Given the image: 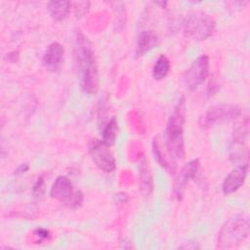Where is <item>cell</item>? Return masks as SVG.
<instances>
[{
    "mask_svg": "<svg viewBox=\"0 0 250 250\" xmlns=\"http://www.w3.org/2000/svg\"><path fill=\"white\" fill-rule=\"evenodd\" d=\"M74 64L79 77L80 87L86 94H96L99 89V72L92 43L80 31L74 38Z\"/></svg>",
    "mask_w": 250,
    "mask_h": 250,
    "instance_id": "1",
    "label": "cell"
},
{
    "mask_svg": "<svg viewBox=\"0 0 250 250\" xmlns=\"http://www.w3.org/2000/svg\"><path fill=\"white\" fill-rule=\"evenodd\" d=\"M186 113L185 98L182 97L169 117L165 130V145L172 159H183L186 155L184 123Z\"/></svg>",
    "mask_w": 250,
    "mask_h": 250,
    "instance_id": "2",
    "label": "cell"
},
{
    "mask_svg": "<svg viewBox=\"0 0 250 250\" xmlns=\"http://www.w3.org/2000/svg\"><path fill=\"white\" fill-rule=\"evenodd\" d=\"M250 231L249 218L239 213L229 218L222 226L218 235V247L221 249L233 248L243 242Z\"/></svg>",
    "mask_w": 250,
    "mask_h": 250,
    "instance_id": "3",
    "label": "cell"
},
{
    "mask_svg": "<svg viewBox=\"0 0 250 250\" xmlns=\"http://www.w3.org/2000/svg\"><path fill=\"white\" fill-rule=\"evenodd\" d=\"M50 195L70 209L79 208L84 199L81 190L74 188L71 181L65 176H60L55 180L50 190Z\"/></svg>",
    "mask_w": 250,
    "mask_h": 250,
    "instance_id": "4",
    "label": "cell"
},
{
    "mask_svg": "<svg viewBox=\"0 0 250 250\" xmlns=\"http://www.w3.org/2000/svg\"><path fill=\"white\" fill-rule=\"evenodd\" d=\"M215 25V21L210 15L204 12H196L186 20L184 31L188 37L201 41L207 39L214 33Z\"/></svg>",
    "mask_w": 250,
    "mask_h": 250,
    "instance_id": "5",
    "label": "cell"
},
{
    "mask_svg": "<svg viewBox=\"0 0 250 250\" xmlns=\"http://www.w3.org/2000/svg\"><path fill=\"white\" fill-rule=\"evenodd\" d=\"M241 113L238 105L232 104H222L210 107L201 117L200 125L202 127H210L215 124H220L237 118Z\"/></svg>",
    "mask_w": 250,
    "mask_h": 250,
    "instance_id": "6",
    "label": "cell"
},
{
    "mask_svg": "<svg viewBox=\"0 0 250 250\" xmlns=\"http://www.w3.org/2000/svg\"><path fill=\"white\" fill-rule=\"evenodd\" d=\"M88 152L100 170L104 173H111L115 169L114 156L109 150L108 146L104 144L102 140H90L88 143Z\"/></svg>",
    "mask_w": 250,
    "mask_h": 250,
    "instance_id": "7",
    "label": "cell"
},
{
    "mask_svg": "<svg viewBox=\"0 0 250 250\" xmlns=\"http://www.w3.org/2000/svg\"><path fill=\"white\" fill-rule=\"evenodd\" d=\"M209 57L207 55L199 56L189 66L184 75L186 87L193 91L197 89L206 80L209 74Z\"/></svg>",
    "mask_w": 250,
    "mask_h": 250,
    "instance_id": "8",
    "label": "cell"
},
{
    "mask_svg": "<svg viewBox=\"0 0 250 250\" xmlns=\"http://www.w3.org/2000/svg\"><path fill=\"white\" fill-rule=\"evenodd\" d=\"M199 166H200L199 159L198 158L192 159L188 161L177 175L174 182L173 193L178 200H181L183 198L188 184L191 179L195 177V175L198 172Z\"/></svg>",
    "mask_w": 250,
    "mask_h": 250,
    "instance_id": "9",
    "label": "cell"
},
{
    "mask_svg": "<svg viewBox=\"0 0 250 250\" xmlns=\"http://www.w3.org/2000/svg\"><path fill=\"white\" fill-rule=\"evenodd\" d=\"M248 172V161L239 164L234 169H232L225 178L222 190L224 194L229 195L236 191L245 182Z\"/></svg>",
    "mask_w": 250,
    "mask_h": 250,
    "instance_id": "10",
    "label": "cell"
},
{
    "mask_svg": "<svg viewBox=\"0 0 250 250\" xmlns=\"http://www.w3.org/2000/svg\"><path fill=\"white\" fill-rule=\"evenodd\" d=\"M63 54L64 49L62 44H60L59 42H54L50 44L46 49L42 59V63L45 68L52 72L59 71L62 64Z\"/></svg>",
    "mask_w": 250,
    "mask_h": 250,
    "instance_id": "11",
    "label": "cell"
},
{
    "mask_svg": "<svg viewBox=\"0 0 250 250\" xmlns=\"http://www.w3.org/2000/svg\"><path fill=\"white\" fill-rule=\"evenodd\" d=\"M158 44V36L153 30H143L137 41L136 55L138 57L144 56Z\"/></svg>",
    "mask_w": 250,
    "mask_h": 250,
    "instance_id": "12",
    "label": "cell"
},
{
    "mask_svg": "<svg viewBox=\"0 0 250 250\" xmlns=\"http://www.w3.org/2000/svg\"><path fill=\"white\" fill-rule=\"evenodd\" d=\"M70 6L71 4L68 1L54 0L48 3L47 11L53 20L62 21L67 18L70 11Z\"/></svg>",
    "mask_w": 250,
    "mask_h": 250,
    "instance_id": "13",
    "label": "cell"
},
{
    "mask_svg": "<svg viewBox=\"0 0 250 250\" xmlns=\"http://www.w3.org/2000/svg\"><path fill=\"white\" fill-rule=\"evenodd\" d=\"M152 151H153L155 160L158 162V164L162 168H164L170 174L175 173V171H176V164H175V162H171L165 156V154L163 153V151H162V149H161V147L159 146V143H158L156 138H154L153 141H152Z\"/></svg>",
    "mask_w": 250,
    "mask_h": 250,
    "instance_id": "14",
    "label": "cell"
},
{
    "mask_svg": "<svg viewBox=\"0 0 250 250\" xmlns=\"http://www.w3.org/2000/svg\"><path fill=\"white\" fill-rule=\"evenodd\" d=\"M249 133V120L248 116L242 117V120L238 121L233 128V145L243 146Z\"/></svg>",
    "mask_w": 250,
    "mask_h": 250,
    "instance_id": "15",
    "label": "cell"
},
{
    "mask_svg": "<svg viewBox=\"0 0 250 250\" xmlns=\"http://www.w3.org/2000/svg\"><path fill=\"white\" fill-rule=\"evenodd\" d=\"M118 133V123L115 117H112L104 125L102 132V142L110 146L115 143Z\"/></svg>",
    "mask_w": 250,
    "mask_h": 250,
    "instance_id": "16",
    "label": "cell"
},
{
    "mask_svg": "<svg viewBox=\"0 0 250 250\" xmlns=\"http://www.w3.org/2000/svg\"><path fill=\"white\" fill-rule=\"evenodd\" d=\"M170 70V62L165 55H161L155 61L152 66V77L155 80H162L165 78Z\"/></svg>",
    "mask_w": 250,
    "mask_h": 250,
    "instance_id": "17",
    "label": "cell"
},
{
    "mask_svg": "<svg viewBox=\"0 0 250 250\" xmlns=\"http://www.w3.org/2000/svg\"><path fill=\"white\" fill-rule=\"evenodd\" d=\"M140 182H141V188L143 192L149 193L152 189V179L150 176V173L148 171V167L146 163V161L143 163L141 167V174H140Z\"/></svg>",
    "mask_w": 250,
    "mask_h": 250,
    "instance_id": "18",
    "label": "cell"
},
{
    "mask_svg": "<svg viewBox=\"0 0 250 250\" xmlns=\"http://www.w3.org/2000/svg\"><path fill=\"white\" fill-rule=\"evenodd\" d=\"M43 191H44V180L42 178H39L35 183V185L33 186L32 192L34 195L39 196L43 194Z\"/></svg>",
    "mask_w": 250,
    "mask_h": 250,
    "instance_id": "19",
    "label": "cell"
},
{
    "mask_svg": "<svg viewBox=\"0 0 250 250\" xmlns=\"http://www.w3.org/2000/svg\"><path fill=\"white\" fill-rule=\"evenodd\" d=\"M34 234L35 236H37L40 240H44V239H47L49 238L50 236V232L48 229H43V228H38L34 230Z\"/></svg>",
    "mask_w": 250,
    "mask_h": 250,
    "instance_id": "20",
    "label": "cell"
},
{
    "mask_svg": "<svg viewBox=\"0 0 250 250\" xmlns=\"http://www.w3.org/2000/svg\"><path fill=\"white\" fill-rule=\"evenodd\" d=\"M29 166L27 163H22L21 165H20L17 170L15 171L16 172V175H21V174H24L25 172H27Z\"/></svg>",
    "mask_w": 250,
    "mask_h": 250,
    "instance_id": "21",
    "label": "cell"
},
{
    "mask_svg": "<svg viewBox=\"0 0 250 250\" xmlns=\"http://www.w3.org/2000/svg\"><path fill=\"white\" fill-rule=\"evenodd\" d=\"M179 248H184V249H195V248H199V245L197 244V242H187L186 244H183L181 246H179Z\"/></svg>",
    "mask_w": 250,
    "mask_h": 250,
    "instance_id": "22",
    "label": "cell"
}]
</instances>
